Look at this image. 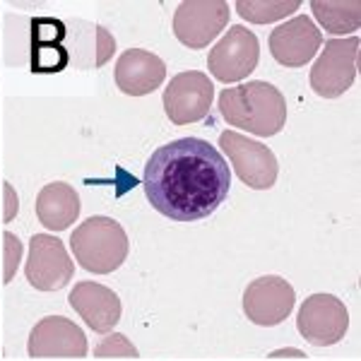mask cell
I'll list each match as a JSON object with an SVG mask.
<instances>
[{
    "label": "cell",
    "instance_id": "1",
    "mask_svg": "<svg viewBox=\"0 0 361 361\" xmlns=\"http://www.w3.org/2000/svg\"><path fill=\"white\" fill-rule=\"evenodd\" d=\"M142 185L159 214L176 222H195L224 202L231 171L207 140L180 137L154 149L145 164Z\"/></svg>",
    "mask_w": 361,
    "mask_h": 361
},
{
    "label": "cell",
    "instance_id": "2",
    "mask_svg": "<svg viewBox=\"0 0 361 361\" xmlns=\"http://www.w3.org/2000/svg\"><path fill=\"white\" fill-rule=\"evenodd\" d=\"M219 114L236 130L272 137L287 123V102L275 85L253 80L219 92Z\"/></svg>",
    "mask_w": 361,
    "mask_h": 361
},
{
    "label": "cell",
    "instance_id": "3",
    "mask_svg": "<svg viewBox=\"0 0 361 361\" xmlns=\"http://www.w3.org/2000/svg\"><path fill=\"white\" fill-rule=\"evenodd\" d=\"M70 248L87 272L109 275L123 265L128 234L111 217H90L70 234Z\"/></svg>",
    "mask_w": 361,
    "mask_h": 361
},
{
    "label": "cell",
    "instance_id": "4",
    "mask_svg": "<svg viewBox=\"0 0 361 361\" xmlns=\"http://www.w3.org/2000/svg\"><path fill=\"white\" fill-rule=\"evenodd\" d=\"M359 70V37L330 39L323 54L311 68V87L318 97H342L357 80Z\"/></svg>",
    "mask_w": 361,
    "mask_h": 361
},
{
    "label": "cell",
    "instance_id": "5",
    "mask_svg": "<svg viewBox=\"0 0 361 361\" xmlns=\"http://www.w3.org/2000/svg\"><path fill=\"white\" fill-rule=\"evenodd\" d=\"M214 99L212 80L200 70L178 73L164 90V111L173 126L200 123L209 116Z\"/></svg>",
    "mask_w": 361,
    "mask_h": 361
},
{
    "label": "cell",
    "instance_id": "6",
    "mask_svg": "<svg viewBox=\"0 0 361 361\" xmlns=\"http://www.w3.org/2000/svg\"><path fill=\"white\" fill-rule=\"evenodd\" d=\"M260 61L258 37L248 27L234 25L212 46L207 56V68L219 82H241L255 70Z\"/></svg>",
    "mask_w": 361,
    "mask_h": 361
},
{
    "label": "cell",
    "instance_id": "7",
    "mask_svg": "<svg viewBox=\"0 0 361 361\" xmlns=\"http://www.w3.org/2000/svg\"><path fill=\"white\" fill-rule=\"evenodd\" d=\"M219 147L234 164L236 176L255 190H267L277 180V157L263 142H255L236 130H224L219 135Z\"/></svg>",
    "mask_w": 361,
    "mask_h": 361
},
{
    "label": "cell",
    "instance_id": "8",
    "mask_svg": "<svg viewBox=\"0 0 361 361\" xmlns=\"http://www.w3.org/2000/svg\"><path fill=\"white\" fill-rule=\"evenodd\" d=\"M299 333L306 342L316 347L337 345L349 330L347 306L333 294H311L296 316Z\"/></svg>",
    "mask_w": 361,
    "mask_h": 361
},
{
    "label": "cell",
    "instance_id": "9",
    "mask_svg": "<svg viewBox=\"0 0 361 361\" xmlns=\"http://www.w3.org/2000/svg\"><path fill=\"white\" fill-rule=\"evenodd\" d=\"M25 275L39 292H58L66 287L75 275V265L66 250V243L51 234L32 236Z\"/></svg>",
    "mask_w": 361,
    "mask_h": 361
},
{
    "label": "cell",
    "instance_id": "10",
    "mask_svg": "<svg viewBox=\"0 0 361 361\" xmlns=\"http://www.w3.org/2000/svg\"><path fill=\"white\" fill-rule=\"evenodd\" d=\"M229 25V5L224 0H185L173 13V34L188 49H205Z\"/></svg>",
    "mask_w": 361,
    "mask_h": 361
},
{
    "label": "cell",
    "instance_id": "11",
    "mask_svg": "<svg viewBox=\"0 0 361 361\" xmlns=\"http://www.w3.org/2000/svg\"><path fill=\"white\" fill-rule=\"evenodd\" d=\"M296 304L294 287L284 277L265 275L258 277L243 292V313L250 323L272 328L289 318Z\"/></svg>",
    "mask_w": 361,
    "mask_h": 361
},
{
    "label": "cell",
    "instance_id": "12",
    "mask_svg": "<svg viewBox=\"0 0 361 361\" xmlns=\"http://www.w3.org/2000/svg\"><path fill=\"white\" fill-rule=\"evenodd\" d=\"M27 352L32 359H82L87 354V337L70 318L46 316L34 325Z\"/></svg>",
    "mask_w": 361,
    "mask_h": 361
},
{
    "label": "cell",
    "instance_id": "13",
    "mask_svg": "<svg viewBox=\"0 0 361 361\" xmlns=\"http://www.w3.org/2000/svg\"><path fill=\"white\" fill-rule=\"evenodd\" d=\"M267 46L279 66L301 68L318 54L323 46V34L308 15H296L272 29Z\"/></svg>",
    "mask_w": 361,
    "mask_h": 361
},
{
    "label": "cell",
    "instance_id": "14",
    "mask_svg": "<svg viewBox=\"0 0 361 361\" xmlns=\"http://www.w3.org/2000/svg\"><path fill=\"white\" fill-rule=\"evenodd\" d=\"M166 78V66L157 54L145 49H128L116 61L114 80L118 90L128 97H145L159 90Z\"/></svg>",
    "mask_w": 361,
    "mask_h": 361
},
{
    "label": "cell",
    "instance_id": "15",
    "mask_svg": "<svg viewBox=\"0 0 361 361\" xmlns=\"http://www.w3.org/2000/svg\"><path fill=\"white\" fill-rule=\"evenodd\" d=\"M70 306L94 333H111L121 320V299L109 287L97 282H78L70 289Z\"/></svg>",
    "mask_w": 361,
    "mask_h": 361
},
{
    "label": "cell",
    "instance_id": "16",
    "mask_svg": "<svg viewBox=\"0 0 361 361\" xmlns=\"http://www.w3.org/2000/svg\"><path fill=\"white\" fill-rule=\"evenodd\" d=\"M68 66L66 25L56 17L32 20V73L54 75Z\"/></svg>",
    "mask_w": 361,
    "mask_h": 361
},
{
    "label": "cell",
    "instance_id": "17",
    "mask_svg": "<svg viewBox=\"0 0 361 361\" xmlns=\"http://www.w3.org/2000/svg\"><path fill=\"white\" fill-rule=\"evenodd\" d=\"M80 195L66 180H54L44 185L37 195V217L46 229L63 231L78 222L80 214Z\"/></svg>",
    "mask_w": 361,
    "mask_h": 361
},
{
    "label": "cell",
    "instance_id": "18",
    "mask_svg": "<svg viewBox=\"0 0 361 361\" xmlns=\"http://www.w3.org/2000/svg\"><path fill=\"white\" fill-rule=\"evenodd\" d=\"M311 10L316 20L328 29L330 34H352L359 29V15L361 3L359 0H349V3H335V0H313Z\"/></svg>",
    "mask_w": 361,
    "mask_h": 361
},
{
    "label": "cell",
    "instance_id": "19",
    "mask_svg": "<svg viewBox=\"0 0 361 361\" xmlns=\"http://www.w3.org/2000/svg\"><path fill=\"white\" fill-rule=\"evenodd\" d=\"M299 0H287V3H267V0H238L236 10L243 20L253 22V25H270L282 17L292 15L299 10Z\"/></svg>",
    "mask_w": 361,
    "mask_h": 361
},
{
    "label": "cell",
    "instance_id": "20",
    "mask_svg": "<svg viewBox=\"0 0 361 361\" xmlns=\"http://www.w3.org/2000/svg\"><path fill=\"white\" fill-rule=\"evenodd\" d=\"M137 349L133 345L130 340H128L126 335L121 333H114V335H106L102 342L97 345L94 349V357L99 359H114V357H133L137 359Z\"/></svg>",
    "mask_w": 361,
    "mask_h": 361
},
{
    "label": "cell",
    "instance_id": "21",
    "mask_svg": "<svg viewBox=\"0 0 361 361\" xmlns=\"http://www.w3.org/2000/svg\"><path fill=\"white\" fill-rule=\"evenodd\" d=\"M3 258H5V275H3V282L10 284L20 267V260H22V241L17 238L13 231H5L3 234Z\"/></svg>",
    "mask_w": 361,
    "mask_h": 361
},
{
    "label": "cell",
    "instance_id": "22",
    "mask_svg": "<svg viewBox=\"0 0 361 361\" xmlns=\"http://www.w3.org/2000/svg\"><path fill=\"white\" fill-rule=\"evenodd\" d=\"M3 193H5V214L3 217H5V222H10V219L17 214V195H15V188L8 183V180L3 183Z\"/></svg>",
    "mask_w": 361,
    "mask_h": 361
},
{
    "label": "cell",
    "instance_id": "23",
    "mask_svg": "<svg viewBox=\"0 0 361 361\" xmlns=\"http://www.w3.org/2000/svg\"><path fill=\"white\" fill-rule=\"evenodd\" d=\"M304 359L306 354L301 352V349H296V347H287V349H277V352H272L270 354V359Z\"/></svg>",
    "mask_w": 361,
    "mask_h": 361
}]
</instances>
